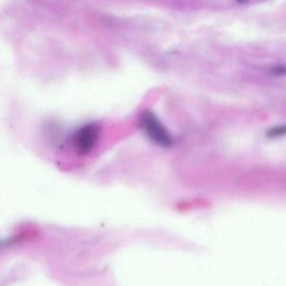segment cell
Instances as JSON below:
<instances>
[{
	"label": "cell",
	"mask_w": 286,
	"mask_h": 286,
	"mask_svg": "<svg viewBox=\"0 0 286 286\" xmlns=\"http://www.w3.org/2000/svg\"><path fill=\"white\" fill-rule=\"evenodd\" d=\"M101 127L95 122L85 123L74 131L71 136V147L78 157H87L99 145Z\"/></svg>",
	"instance_id": "6da1fadb"
},
{
	"label": "cell",
	"mask_w": 286,
	"mask_h": 286,
	"mask_svg": "<svg viewBox=\"0 0 286 286\" xmlns=\"http://www.w3.org/2000/svg\"><path fill=\"white\" fill-rule=\"evenodd\" d=\"M141 130L156 145L162 148H170L174 146V138L170 134L168 129L160 122L154 113L146 111L141 114L139 120Z\"/></svg>",
	"instance_id": "7a4b0ae2"
},
{
	"label": "cell",
	"mask_w": 286,
	"mask_h": 286,
	"mask_svg": "<svg viewBox=\"0 0 286 286\" xmlns=\"http://www.w3.org/2000/svg\"><path fill=\"white\" fill-rule=\"evenodd\" d=\"M267 135L270 138H281V136H285L286 135V124L283 125H277L275 128H272L270 131H268Z\"/></svg>",
	"instance_id": "3957f363"
},
{
	"label": "cell",
	"mask_w": 286,
	"mask_h": 286,
	"mask_svg": "<svg viewBox=\"0 0 286 286\" xmlns=\"http://www.w3.org/2000/svg\"><path fill=\"white\" fill-rule=\"evenodd\" d=\"M272 73L274 74V75H278V76L279 75H285V74H286V66L278 65L276 67H274Z\"/></svg>",
	"instance_id": "277c9868"
},
{
	"label": "cell",
	"mask_w": 286,
	"mask_h": 286,
	"mask_svg": "<svg viewBox=\"0 0 286 286\" xmlns=\"http://www.w3.org/2000/svg\"><path fill=\"white\" fill-rule=\"evenodd\" d=\"M236 2L239 4H246V3H248V0H236Z\"/></svg>",
	"instance_id": "5b68a950"
}]
</instances>
